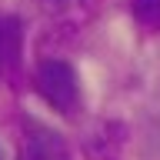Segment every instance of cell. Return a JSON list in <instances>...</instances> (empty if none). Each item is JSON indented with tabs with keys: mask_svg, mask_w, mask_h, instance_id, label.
Instances as JSON below:
<instances>
[{
	"mask_svg": "<svg viewBox=\"0 0 160 160\" xmlns=\"http://www.w3.org/2000/svg\"><path fill=\"white\" fill-rule=\"evenodd\" d=\"M40 3H43V10H47V13H63V10L77 7L80 0H40Z\"/></svg>",
	"mask_w": 160,
	"mask_h": 160,
	"instance_id": "cell-6",
	"label": "cell"
},
{
	"mask_svg": "<svg viewBox=\"0 0 160 160\" xmlns=\"http://www.w3.org/2000/svg\"><path fill=\"white\" fill-rule=\"evenodd\" d=\"M133 17L143 27H160V0H133Z\"/></svg>",
	"mask_w": 160,
	"mask_h": 160,
	"instance_id": "cell-5",
	"label": "cell"
},
{
	"mask_svg": "<svg viewBox=\"0 0 160 160\" xmlns=\"http://www.w3.org/2000/svg\"><path fill=\"white\" fill-rule=\"evenodd\" d=\"M33 87L57 113H73L80 100V80L77 70L70 67L67 60H43L33 73Z\"/></svg>",
	"mask_w": 160,
	"mask_h": 160,
	"instance_id": "cell-1",
	"label": "cell"
},
{
	"mask_svg": "<svg viewBox=\"0 0 160 160\" xmlns=\"http://www.w3.org/2000/svg\"><path fill=\"white\" fill-rule=\"evenodd\" d=\"M20 160H70V150H67V140L53 127L40 123L37 117H23Z\"/></svg>",
	"mask_w": 160,
	"mask_h": 160,
	"instance_id": "cell-2",
	"label": "cell"
},
{
	"mask_svg": "<svg viewBox=\"0 0 160 160\" xmlns=\"http://www.w3.org/2000/svg\"><path fill=\"white\" fill-rule=\"evenodd\" d=\"M127 143V127L117 120H97L83 133V157L87 160H120Z\"/></svg>",
	"mask_w": 160,
	"mask_h": 160,
	"instance_id": "cell-3",
	"label": "cell"
},
{
	"mask_svg": "<svg viewBox=\"0 0 160 160\" xmlns=\"http://www.w3.org/2000/svg\"><path fill=\"white\" fill-rule=\"evenodd\" d=\"M17 57H20V30H17V20L0 13V77L17 63Z\"/></svg>",
	"mask_w": 160,
	"mask_h": 160,
	"instance_id": "cell-4",
	"label": "cell"
}]
</instances>
